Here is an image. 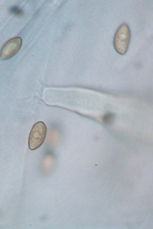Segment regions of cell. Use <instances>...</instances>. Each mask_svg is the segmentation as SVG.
<instances>
[{
  "instance_id": "cell-1",
  "label": "cell",
  "mask_w": 153,
  "mask_h": 229,
  "mask_svg": "<svg viewBox=\"0 0 153 229\" xmlns=\"http://www.w3.org/2000/svg\"><path fill=\"white\" fill-rule=\"evenodd\" d=\"M131 38L130 30L125 24H121L115 33L113 44L115 49L119 54L123 55L128 49Z\"/></svg>"
},
{
  "instance_id": "cell-2",
  "label": "cell",
  "mask_w": 153,
  "mask_h": 229,
  "mask_svg": "<svg viewBox=\"0 0 153 229\" xmlns=\"http://www.w3.org/2000/svg\"><path fill=\"white\" fill-rule=\"evenodd\" d=\"M47 133V128L45 123L39 121L32 127L28 138V146L31 150L39 148L43 143Z\"/></svg>"
},
{
  "instance_id": "cell-3",
  "label": "cell",
  "mask_w": 153,
  "mask_h": 229,
  "mask_svg": "<svg viewBox=\"0 0 153 229\" xmlns=\"http://www.w3.org/2000/svg\"><path fill=\"white\" fill-rule=\"evenodd\" d=\"M22 42L19 38H14L9 40L1 50L0 56L1 58L7 59L14 55L19 50Z\"/></svg>"
},
{
  "instance_id": "cell-4",
  "label": "cell",
  "mask_w": 153,
  "mask_h": 229,
  "mask_svg": "<svg viewBox=\"0 0 153 229\" xmlns=\"http://www.w3.org/2000/svg\"><path fill=\"white\" fill-rule=\"evenodd\" d=\"M114 119V115L111 113H108L105 114L102 117V121L107 125H110L113 122Z\"/></svg>"
},
{
  "instance_id": "cell-5",
  "label": "cell",
  "mask_w": 153,
  "mask_h": 229,
  "mask_svg": "<svg viewBox=\"0 0 153 229\" xmlns=\"http://www.w3.org/2000/svg\"><path fill=\"white\" fill-rule=\"evenodd\" d=\"M10 11L12 14L18 16H21L23 14L22 10L16 6H13L11 7Z\"/></svg>"
}]
</instances>
